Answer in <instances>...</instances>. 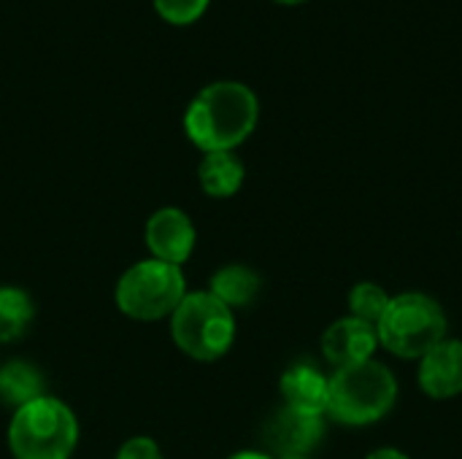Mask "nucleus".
I'll return each instance as SVG.
<instances>
[{
    "label": "nucleus",
    "instance_id": "ddd939ff",
    "mask_svg": "<svg viewBox=\"0 0 462 459\" xmlns=\"http://www.w3.org/2000/svg\"><path fill=\"white\" fill-rule=\"evenodd\" d=\"M244 162L233 151H208L198 165V181L208 197L225 200L244 187Z\"/></svg>",
    "mask_w": 462,
    "mask_h": 459
},
{
    "label": "nucleus",
    "instance_id": "dca6fc26",
    "mask_svg": "<svg viewBox=\"0 0 462 459\" xmlns=\"http://www.w3.org/2000/svg\"><path fill=\"white\" fill-rule=\"evenodd\" d=\"M390 295L374 284V281H363V284H355L352 292H349V317L360 319V322H368L374 327H379L387 306H390Z\"/></svg>",
    "mask_w": 462,
    "mask_h": 459
},
{
    "label": "nucleus",
    "instance_id": "20e7f679",
    "mask_svg": "<svg viewBox=\"0 0 462 459\" xmlns=\"http://www.w3.org/2000/svg\"><path fill=\"white\" fill-rule=\"evenodd\" d=\"M171 338L181 354L198 363L222 360L236 344V314L206 292H187L171 314Z\"/></svg>",
    "mask_w": 462,
    "mask_h": 459
},
{
    "label": "nucleus",
    "instance_id": "7ed1b4c3",
    "mask_svg": "<svg viewBox=\"0 0 462 459\" xmlns=\"http://www.w3.org/2000/svg\"><path fill=\"white\" fill-rule=\"evenodd\" d=\"M79 446V419L60 398H41L14 411L8 449L14 459H70Z\"/></svg>",
    "mask_w": 462,
    "mask_h": 459
},
{
    "label": "nucleus",
    "instance_id": "2eb2a0df",
    "mask_svg": "<svg viewBox=\"0 0 462 459\" xmlns=\"http://www.w3.org/2000/svg\"><path fill=\"white\" fill-rule=\"evenodd\" d=\"M35 319V303L22 287H0V344H16Z\"/></svg>",
    "mask_w": 462,
    "mask_h": 459
},
{
    "label": "nucleus",
    "instance_id": "39448f33",
    "mask_svg": "<svg viewBox=\"0 0 462 459\" xmlns=\"http://www.w3.org/2000/svg\"><path fill=\"white\" fill-rule=\"evenodd\" d=\"M379 344L401 360H422L447 338V314L425 292L395 295L376 327Z\"/></svg>",
    "mask_w": 462,
    "mask_h": 459
},
{
    "label": "nucleus",
    "instance_id": "9b49d317",
    "mask_svg": "<svg viewBox=\"0 0 462 459\" xmlns=\"http://www.w3.org/2000/svg\"><path fill=\"white\" fill-rule=\"evenodd\" d=\"M282 400L284 409L306 417L328 414V376H322L314 365H292L284 371L282 381Z\"/></svg>",
    "mask_w": 462,
    "mask_h": 459
},
{
    "label": "nucleus",
    "instance_id": "6ab92c4d",
    "mask_svg": "<svg viewBox=\"0 0 462 459\" xmlns=\"http://www.w3.org/2000/svg\"><path fill=\"white\" fill-rule=\"evenodd\" d=\"M365 459H409V454H403L401 449H393V446H384V449H376L371 452Z\"/></svg>",
    "mask_w": 462,
    "mask_h": 459
},
{
    "label": "nucleus",
    "instance_id": "0eeeda50",
    "mask_svg": "<svg viewBox=\"0 0 462 459\" xmlns=\"http://www.w3.org/2000/svg\"><path fill=\"white\" fill-rule=\"evenodd\" d=\"M143 241H146V249L154 260L181 268L195 252L198 230H195V222L189 219L187 211L168 206V208L154 211L146 219Z\"/></svg>",
    "mask_w": 462,
    "mask_h": 459
},
{
    "label": "nucleus",
    "instance_id": "1a4fd4ad",
    "mask_svg": "<svg viewBox=\"0 0 462 459\" xmlns=\"http://www.w3.org/2000/svg\"><path fill=\"white\" fill-rule=\"evenodd\" d=\"M420 387L433 400H449L462 392V341L444 338L420 360Z\"/></svg>",
    "mask_w": 462,
    "mask_h": 459
},
{
    "label": "nucleus",
    "instance_id": "6e6552de",
    "mask_svg": "<svg viewBox=\"0 0 462 459\" xmlns=\"http://www.w3.org/2000/svg\"><path fill=\"white\" fill-rule=\"evenodd\" d=\"M376 346H379L376 327L355 317H344L333 322L322 335V354L336 371L374 360Z\"/></svg>",
    "mask_w": 462,
    "mask_h": 459
},
{
    "label": "nucleus",
    "instance_id": "9d476101",
    "mask_svg": "<svg viewBox=\"0 0 462 459\" xmlns=\"http://www.w3.org/2000/svg\"><path fill=\"white\" fill-rule=\"evenodd\" d=\"M322 436H325L322 417L295 414L284 406L265 425V441L276 452V457H282V454H306L309 457V452H314L319 446Z\"/></svg>",
    "mask_w": 462,
    "mask_h": 459
},
{
    "label": "nucleus",
    "instance_id": "f8f14e48",
    "mask_svg": "<svg viewBox=\"0 0 462 459\" xmlns=\"http://www.w3.org/2000/svg\"><path fill=\"white\" fill-rule=\"evenodd\" d=\"M46 376L30 360H11L0 365V403L8 409H22L46 398Z\"/></svg>",
    "mask_w": 462,
    "mask_h": 459
},
{
    "label": "nucleus",
    "instance_id": "aec40b11",
    "mask_svg": "<svg viewBox=\"0 0 462 459\" xmlns=\"http://www.w3.org/2000/svg\"><path fill=\"white\" fill-rule=\"evenodd\" d=\"M227 459H273L271 454H265V452H236L233 457Z\"/></svg>",
    "mask_w": 462,
    "mask_h": 459
},
{
    "label": "nucleus",
    "instance_id": "4be33fe9",
    "mask_svg": "<svg viewBox=\"0 0 462 459\" xmlns=\"http://www.w3.org/2000/svg\"><path fill=\"white\" fill-rule=\"evenodd\" d=\"M276 3H284V5H298V3H306V0H276Z\"/></svg>",
    "mask_w": 462,
    "mask_h": 459
},
{
    "label": "nucleus",
    "instance_id": "5701e85b",
    "mask_svg": "<svg viewBox=\"0 0 462 459\" xmlns=\"http://www.w3.org/2000/svg\"><path fill=\"white\" fill-rule=\"evenodd\" d=\"M0 365H3V363H0Z\"/></svg>",
    "mask_w": 462,
    "mask_h": 459
},
{
    "label": "nucleus",
    "instance_id": "f03ea898",
    "mask_svg": "<svg viewBox=\"0 0 462 459\" xmlns=\"http://www.w3.org/2000/svg\"><path fill=\"white\" fill-rule=\"evenodd\" d=\"M398 400V381L379 360L338 368L328 379V414L346 427H365L384 419Z\"/></svg>",
    "mask_w": 462,
    "mask_h": 459
},
{
    "label": "nucleus",
    "instance_id": "4468645a",
    "mask_svg": "<svg viewBox=\"0 0 462 459\" xmlns=\"http://www.w3.org/2000/svg\"><path fill=\"white\" fill-rule=\"evenodd\" d=\"M260 276L249 268V265H241V262H233V265H225L219 268L214 276H211V287L208 292L222 300L230 311L236 308H246L254 303V298L260 295Z\"/></svg>",
    "mask_w": 462,
    "mask_h": 459
},
{
    "label": "nucleus",
    "instance_id": "f257e3e1",
    "mask_svg": "<svg viewBox=\"0 0 462 459\" xmlns=\"http://www.w3.org/2000/svg\"><path fill=\"white\" fill-rule=\"evenodd\" d=\"M257 95L241 81H214L203 87L184 114L187 138L203 151H233L257 127Z\"/></svg>",
    "mask_w": 462,
    "mask_h": 459
},
{
    "label": "nucleus",
    "instance_id": "412c9836",
    "mask_svg": "<svg viewBox=\"0 0 462 459\" xmlns=\"http://www.w3.org/2000/svg\"><path fill=\"white\" fill-rule=\"evenodd\" d=\"M273 459H309L306 454H282V457H273Z\"/></svg>",
    "mask_w": 462,
    "mask_h": 459
},
{
    "label": "nucleus",
    "instance_id": "423d86ee",
    "mask_svg": "<svg viewBox=\"0 0 462 459\" xmlns=\"http://www.w3.org/2000/svg\"><path fill=\"white\" fill-rule=\"evenodd\" d=\"M187 295V279L179 265L160 262L154 257L130 265L114 289L116 308L133 322L171 319Z\"/></svg>",
    "mask_w": 462,
    "mask_h": 459
},
{
    "label": "nucleus",
    "instance_id": "a211bd4d",
    "mask_svg": "<svg viewBox=\"0 0 462 459\" xmlns=\"http://www.w3.org/2000/svg\"><path fill=\"white\" fill-rule=\"evenodd\" d=\"M116 459H165L162 457V449L146 438V436H135L130 441H125L116 452Z\"/></svg>",
    "mask_w": 462,
    "mask_h": 459
},
{
    "label": "nucleus",
    "instance_id": "f3484780",
    "mask_svg": "<svg viewBox=\"0 0 462 459\" xmlns=\"http://www.w3.org/2000/svg\"><path fill=\"white\" fill-rule=\"evenodd\" d=\"M154 8L171 24H189L203 16L208 0H154Z\"/></svg>",
    "mask_w": 462,
    "mask_h": 459
}]
</instances>
